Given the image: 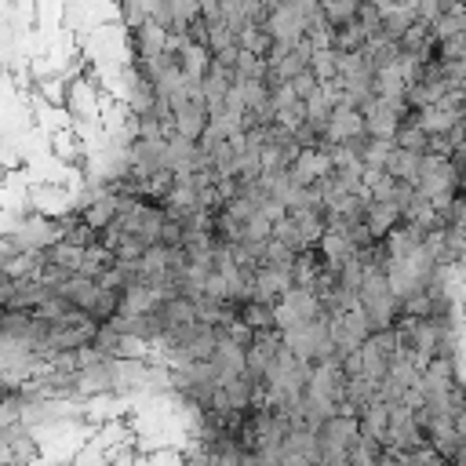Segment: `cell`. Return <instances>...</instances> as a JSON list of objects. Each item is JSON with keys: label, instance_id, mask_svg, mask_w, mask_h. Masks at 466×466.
<instances>
[{"label": "cell", "instance_id": "4", "mask_svg": "<svg viewBox=\"0 0 466 466\" xmlns=\"http://www.w3.org/2000/svg\"><path fill=\"white\" fill-rule=\"evenodd\" d=\"M368 131V120H364V109L353 106V102H339L331 109V120L324 127V146L328 142H353L357 135Z\"/></svg>", "mask_w": 466, "mask_h": 466}, {"label": "cell", "instance_id": "7", "mask_svg": "<svg viewBox=\"0 0 466 466\" xmlns=\"http://www.w3.org/2000/svg\"><path fill=\"white\" fill-rule=\"evenodd\" d=\"M357 419H360V437H371V441L386 444V430H390V400L386 397L368 400Z\"/></svg>", "mask_w": 466, "mask_h": 466}, {"label": "cell", "instance_id": "3", "mask_svg": "<svg viewBox=\"0 0 466 466\" xmlns=\"http://www.w3.org/2000/svg\"><path fill=\"white\" fill-rule=\"evenodd\" d=\"M368 335H371V320L364 317L360 306H353V309L331 317V339H335V350H339V353L360 350V342H364Z\"/></svg>", "mask_w": 466, "mask_h": 466}, {"label": "cell", "instance_id": "10", "mask_svg": "<svg viewBox=\"0 0 466 466\" xmlns=\"http://www.w3.org/2000/svg\"><path fill=\"white\" fill-rule=\"evenodd\" d=\"M371 44V33L353 18L346 25H331V47L335 51H364Z\"/></svg>", "mask_w": 466, "mask_h": 466}, {"label": "cell", "instance_id": "8", "mask_svg": "<svg viewBox=\"0 0 466 466\" xmlns=\"http://www.w3.org/2000/svg\"><path fill=\"white\" fill-rule=\"evenodd\" d=\"M393 178H400V182H419V167H422V153H415V149H404V146H397L393 142V149H390V157H386V164H382Z\"/></svg>", "mask_w": 466, "mask_h": 466}, {"label": "cell", "instance_id": "2", "mask_svg": "<svg viewBox=\"0 0 466 466\" xmlns=\"http://www.w3.org/2000/svg\"><path fill=\"white\" fill-rule=\"evenodd\" d=\"M291 288H295V273H291V269L262 262L258 273H255V280H251V299L269 302V306H280V302L288 299Z\"/></svg>", "mask_w": 466, "mask_h": 466}, {"label": "cell", "instance_id": "12", "mask_svg": "<svg viewBox=\"0 0 466 466\" xmlns=\"http://www.w3.org/2000/svg\"><path fill=\"white\" fill-rule=\"evenodd\" d=\"M288 84H291V87H295V95H299V98L306 102V98H309V95H313V91H317V87H320L324 80H320V76L313 73V66H309V69H302V73H295V76H291Z\"/></svg>", "mask_w": 466, "mask_h": 466}, {"label": "cell", "instance_id": "9", "mask_svg": "<svg viewBox=\"0 0 466 466\" xmlns=\"http://www.w3.org/2000/svg\"><path fill=\"white\" fill-rule=\"evenodd\" d=\"M237 47L269 58V51H273V33H269V25H266V22H244V25L237 29Z\"/></svg>", "mask_w": 466, "mask_h": 466}, {"label": "cell", "instance_id": "5", "mask_svg": "<svg viewBox=\"0 0 466 466\" xmlns=\"http://www.w3.org/2000/svg\"><path fill=\"white\" fill-rule=\"evenodd\" d=\"M288 171H291V178L306 189V186H317L324 175H331L335 164H331L328 146H302V153L295 157V164H291Z\"/></svg>", "mask_w": 466, "mask_h": 466}, {"label": "cell", "instance_id": "1", "mask_svg": "<svg viewBox=\"0 0 466 466\" xmlns=\"http://www.w3.org/2000/svg\"><path fill=\"white\" fill-rule=\"evenodd\" d=\"M317 441H320V462H350V451L360 441V419L353 411L335 408L331 415L320 419Z\"/></svg>", "mask_w": 466, "mask_h": 466}, {"label": "cell", "instance_id": "11", "mask_svg": "<svg viewBox=\"0 0 466 466\" xmlns=\"http://www.w3.org/2000/svg\"><path fill=\"white\" fill-rule=\"evenodd\" d=\"M273 237L277 240H284V244H291L295 251H302V248H309V240H306V233H302V226H299V218L288 211L284 218H277L273 222Z\"/></svg>", "mask_w": 466, "mask_h": 466}, {"label": "cell", "instance_id": "6", "mask_svg": "<svg viewBox=\"0 0 466 466\" xmlns=\"http://www.w3.org/2000/svg\"><path fill=\"white\" fill-rule=\"evenodd\" d=\"M211 124V109L208 102H178L175 106V135L189 138V142H200L204 131Z\"/></svg>", "mask_w": 466, "mask_h": 466}]
</instances>
